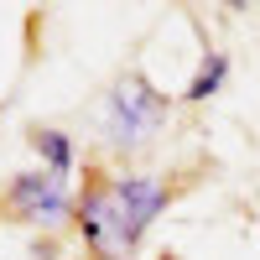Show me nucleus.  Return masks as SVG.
Segmentation results:
<instances>
[{
	"label": "nucleus",
	"mask_w": 260,
	"mask_h": 260,
	"mask_svg": "<svg viewBox=\"0 0 260 260\" xmlns=\"http://www.w3.org/2000/svg\"><path fill=\"white\" fill-rule=\"evenodd\" d=\"M73 219L83 224V240H89L104 260H130V245H125V234H120V213H115L110 182H89V187H83Z\"/></svg>",
	"instance_id": "obj_3"
},
{
	"label": "nucleus",
	"mask_w": 260,
	"mask_h": 260,
	"mask_svg": "<svg viewBox=\"0 0 260 260\" xmlns=\"http://www.w3.org/2000/svg\"><path fill=\"white\" fill-rule=\"evenodd\" d=\"M167 94L151 89V83L141 73H125L115 89H110V104H104V136H110V146H125L136 151L151 141V130H156L167 120Z\"/></svg>",
	"instance_id": "obj_1"
},
{
	"label": "nucleus",
	"mask_w": 260,
	"mask_h": 260,
	"mask_svg": "<svg viewBox=\"0 0 260 260\" xmlns=\"http://www.w3.org/2000/svg\"><path fill=\"white\" fill-rule=\"evenodd\" d=\"M224 78H229V57H224V52H203V68L192 73L187 99H213V94L224 89Z\"/></svg>",
	"instance_id": "obj_6"
},
{
	"label": "nucleus",
	"mask_w": 260,
	"mask_h": 260,
	"mask_svg": "<svg viewBox=\"0 0 260 260\" xmlns=\"http://www.w3.org/2000/svg\"><path fill=\"white\" fill-rule=\"evenodd\" d=\"M110 192H115V213H120V234L125 245L136 250L141 234L151 229V219L167 208V187L156 177H110Z\"/></svg>",
	"instance_id": "obj_4"
},
{
	"label": "nucleus",
	"mask_w": 260,
	"mask_h": 260,
	"mask_svg": "<svg viewBox=\"0 0 260 260\" xmlns=\"http://www.w3.org/2000/svg\"><path fill=\"white\" fill-rule=\"evenodd\" d=\"M6 208L16 219H31V224H62L78 203L68 198V177H57V172H21L6 187Z\"/></svg>",
	"instance_id": "obj_2"
},
{
	"label": "nucleus",
	"mask_w": 260,
	"mask_h": 260,
	"mask_svg": "<svg viewBox=\"0 0 260 260\" xmlns=\"http://www.w3.org/2000/svg\"><path fill=\"white\" fill-rule=\"evenodd\" d=\"M161 260H172V255H161Z\"/></svg>",
	"instance_id": "obj_7"
},
{
	"label": "nucleus",
	"mask_w": 260,
	"mask_h": 260,
	"mask_svg": "<svg viewBox=\"0 0 260 260\" xmlns=\"http://www.w3.org/2000/svg\"><path fill=\"white\" fill-rule=\"evenodd\" d=\"M31 146L42 151L47 172H57V177H68V172H73V141L62 136V130H31Z\"/></svg>",
	"instance_id": "obj_5"
}]
</instances>
